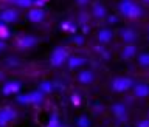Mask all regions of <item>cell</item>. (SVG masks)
Masks as SVG:
<instances>
[{
  "instance_id": "cell-1",
  "label": "cell",
  "mask_w": 149,
  "mask_h": 127,
  "mask_svg": "<svg viewBox=\"0 0 149 127\" xmlns=\"http://www.w3.org/2000/svg\"><path fill=\"white\" fill-rule=\"evenodd\" d=\"M130 79H124V78H116L115 81H113V88L116 92H121V90H127V88L130 87Z\"/></svg>"
},
{
  "instance_id": "cell-2",
  "label": "cell",
  "mask_w": 149,
  "mask_h": 127,
  "mask_svg": "<svg viewBox=\"0 0 149 127\" xmlns=\"http://www.w3.org/2000/svg\"><path fill=\"white\" fill-rule=\"evenodd\" d=\"M64 51L62 50H56V53L53 54V58H51V62H53V65H59L61 62L64 60Z\"/></svg>"
},
{
  "instance_id": "cell-3",
  "label": "cell",
  "mask_w": 149,
  "mask_h": 127,
  "mask_svg": "<svg viewBox=\"0 0 149 127\" xmlns=\"http://www.w3.org/2000/svg\"><path fill=\"white\" fill-rule=\"evenodd\" d=\"M149 93V87H146V85H137L135 87V95L137 96H146Z\"/></svg>"
},
{
  "instance_id": "cell-4",
  "label": "cell",
  "mask_w": 149,
  "mask_h": 127,
  "mask_svg": "<svg viewBox=\"0 0 149 127\" xmlns=\"http://www.w3.org/2000/svg\"><path fill=\"white\" fill-rule=\"evenodd\" d=\"M123 9L129 14V16H140V9L130 6V5H126V6H123Z\"/></svg>"
},
{
  "instance_id": "cell-5",
  "label": "cell",
  "mask_w": 149,
  "mask_h": 127,
  "mask_svg": "<svg viewBox=\"0 0 149 127\" xmlns=\"http://www.w3.org/2000/svg\"><path fill=\"white\" fill-rule=\"evenodd\" d=\"M98 37H100V40H102V42H107V40L110 39V33H109V31H101Z\"/></svg>"
},
{
  "instance_id": "cell-6",
  "label": "cell",
  "mask_w": 149,
  "mask_h": 127,
  "mask_svg": "<svg viewBox=\"0 0 149 127\" xmlns=\"http://www.w3.org/2000/svg\"><path fill=\"white\" fill-rule=\"evenodd\" d=\"M140 64H141L143 67H148L149 65V54H143L141 58H140Z\"/></svg>"
},
{
  "instance_id": "cell-7",
  "label": "cell",
  "mask_w": 149,
  "mask_h": 127,
  "mask_svg": "<svg viewBox=\"0 0 149 127\" xmlns=\"http://www.w3.org/2000/svg\"><path fill=\"white\" fill-rule=\"evenodd\" d=\"M79 79H81L82 82H90L92 81V73H82Z\"/></svg>"
},
{
  "instance_id": "cell-8",
  "label": "cell",
  "mask_w": 149,
  "mask_h": 127,
  "mask_svg": "<svg viewBox=\"0 0 149 127\" xmlns=\"http://www.w3.org/2000/svg\"><path fill=\"white\" fill-rule=\"evenodd\" d=\"M30 17L33 19V20H40V19H42V12L40 11H33Z\"/></svg>"
},
{
  "instance_id": "cell-9",
  "label": "cell",
  "mask_w": 149,
  "mask_h": 127,
  "mask_svg": "<svg viewBox=\"0 0 149 127\" xmlns=\"http://www.w3.org/2000/svg\"><path fill=\"white\" fill-rule=\"evenodd\" d=\"M81 62H82V59H70V67H78V65H81Z\"/></svg>"
},
{
  "instance_id": "cell-10",
  "label": "cell",
  "mask_w": 149,
  "mask_h": 127,
  "mask_svg": "<svg viewBox=\"0 0 149 127\" xmlns=\"http://www.w3.org/2000/svg\"><path fill=\"white\" fill-rule=\"evenodd\" d=\"M134 51H135V48L134 46H129V48H126V53H124V58H130V56L134 54Z\"/></svg>"
},
{
  "instance_id": "cell-11",
  "label": "cell",
  "mask_w": 149,
  "mask_h": 127,
  "mask_svg": "<svg viewBox=\"0 0 149 127\" xmlns=\"http://www.w3.org/2000/svg\"><path fill=\"white\" fill-rule=\"evenodd\" d=\"M140 127H148V123H141V124H140Z\"/></svg>"
}]
</instances>
